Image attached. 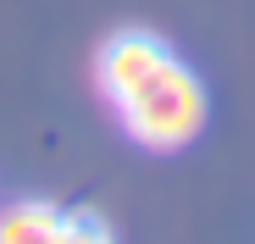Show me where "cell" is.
Returning <instances> with one entry per match:
<instances>
[{
  "mask_svg": "<svg viewBox=\"0 0 255 244\" xmlns=\"http://www.w3.org/2000/svg\"><path fill=\"white\" fill-rule=\"evenodd\" d=\"M166 56H172V50H166L155 33H144V28H122L117 39H106V50H100V95H106L111 106H122V100L133 95Z\"/></svg>",
  "mask_w": 255,
  "mask_h": 244,
  "instance_id": "7a4b0ae2",
  "label": "cell"
},
{
  "mask_svg": "<svg viewBox=\"0 0 255 244\" xmlns=\"http://www.w3.org/2000/svg\"><path fill=\"white\" fill-rule=\"evenodd\" d=\"M67 239H111V228L106 222H95V211H67Z\"/></svg>",
  "mask_w": 255,
  "mask_h": 244,
  "instance_id": "277c9868",
  "label": "cell"
},
{
  "mask_svg": "<svg viewBox=\"0 0 255 244\" xmlns=\"http://www.w3.org/2000/svg\"><path fill=\"white\" fill-rule=\"evenodd\" d=\"M205 111H211L205 84L189 72V61H178V56H166L144 84L117 106L128 139L144 144V150H161V155L194 144L200 128H205Z\"/></svg>",
  "mask_w": 255,
  "mask_h": 244,
  "instance_id": "6da1fadb",
  "label": "cell"
},
{
  "mask_svg": "<svg viewBox=\"0 0 255 244\" xmlns=\"http://www.w3.org/2000/svg\"><path fill=\"white\" fill-rule=\"evenodd\" d=\"M0 244H67V211L50 200H17L0 211Z\"/></svg>",
  "mask_w": 255,
  "mask_h": 244,
  "instance_id": "3957f363",
  "label": "cell"
}]
</instances>
